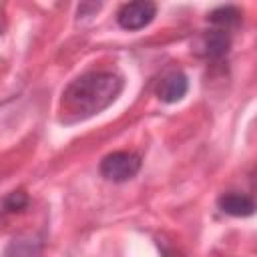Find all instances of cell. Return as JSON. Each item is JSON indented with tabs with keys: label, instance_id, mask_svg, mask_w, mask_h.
<instances>
[{
	"label": "cell",
	"instance_id": "obj_8",
	"mask_svg": "<svg viewBox=\"0 0 257 257\" xmlns=\"http://www.w3.org/2000/svg\"><path fill=\"white\" fill-rule=\"evenodd\" d=\"M4 257H40V245L30 239H14L6 247Z\"/></svg>",
	"mask_w": 257,
	"mask_h": 257
},
{
	"label": "cell",
	"instance_id": "obj_3",
	"mask_svg": "<svg viewBox=\"0 0 257 257\" xmlns=\"http://www.w3.org/2000/svg\"><path fill=\"white\" fill-rule=\"evenodd\" d=\"M157 14V6L153 2L147 0H139V2H128L122 4L116 12V22L124 28V30H141L147 24L153 22Z\"/></svg>",
	"mask_w": 257,
	"mask_h": 257
},
{
	"label": "cell",
	"instance_id": "obj_5",
	"mask_svg": "<svg viewBox=\"0 0 257 257\" xmlns=\"http://www.w3.org/2000/svg\"><path fill=\"white\" fill-rule=\"evenodd\" d=\"M189 90V80L183 72L175 70V72H169L167 76L161 78L159 86H157V96L163 100V102H177L181 100Z\"/></svg>",
	"mask_w": 257,
	"mask_h": 257
},
{
	"label": "cell",
	"instance_id": "obj_2",
	"mask_svg": "<svg viewBox=\"0 0 257 257\" xmlns=\"http://www.w3.org/2000/svg\"><path fill=\"white\" fill-rule=\"evenodd\" d=\"M100 175L108 181L114 183H122L133 179L139 169H141V157L131 153V151H114L108 153L102 161H100Z\"/></svg>",
	"mask_w": 257,
	"mask_h": 257
},
{
	"label": "cell",
	"instance_id": "obj_9",
	"mask_svg": "<svg viewBox=\"0 0 257 257\" xmlns=\"http://www.w3.org/2000/svg\"><path fill=\"white\" fill-rule=\"evenodd\" d=\"M28 205V197L24 191H12L0 201V215H14Z\"/></svg>",
	"mask_w": 257,
	"mask_h": 257
},
{
	"label": "cell",
	"instance_id": "obj_6",
	"mask_svg": "<svg viewBox=\"0 0 257 257\" xmlns=\"http://www.w3.org/2000/svg\"><path fill=\"white\" fill-rule=\"evenodd\" d=\"M219 209L233 217H249L255 211V203L249 195L243 193H225L219 197Z\"/></svg>",
	"mask_w": 257,
	"mask_h": 257
},
{
	"label": "cell",
	"instance_id": "obj_7",
	"mask_svg": "<svg viewBox=\"0 0 257 257\" xmlns=\"http://www.w3.org/2000/svg\"><path fill=\"white\" fill-rule=\"evenodd\" d=\"M207 20L211 24L219 26V30H225L227 32L229 28H233V26H237L241 22V12L235 6H221V8H215L207 16Z\"/></svg>",
	"mask_w": 257,
	"mask_h": 257
},
{
	"label": "cell",
	"instance_id": "obj_4",
	"mask_svg": "<svg viewBox=\"0 0 257 257\" xmlns=\"http://www.w3.org/2000/svg\"><path fill=\"white\" fill-rule=\"evenodd\" d=\"M197 52L205 58H221L229 52V46H231V40H229V34L225 30H209L205 32L201 38H199V44H197Z\"/></svg>",
	"mask_w": 257,
	"mask_h": 257
},
{
	"label": "cell",
	"instance_id": "obj_1",
	"mask_svg": "<svg viewBox=\"0 0 257 257\" xmlns=\"http://www.w3.org/2000/svg\"><path fill=\"white\" fill-rule=\"evenodd\" d=\"M122 90V78L114 72L98 70L74 78L62 92L60 112L64 122H78L102 112Z\"/></svg>",
	"mask_w": 257,
	"mask_h": 257
},
{
	"label": "cell",
	"instance_id": "obj_10",
	"mask_svg": "<svg viewBox=\"0 0 257 257\" xmlns=\"http://www.w3.org/2000/svg\"><path fill=\"white\" fill-rule=\"evenodd\" d=\"M159 249H161V257H183L175 247H169L167 243H161V241H159Z\"/></svg>",
	"mask_w": 257,
	"mask_h": 257
}]
</instances>
